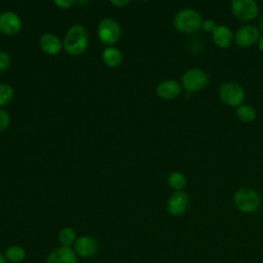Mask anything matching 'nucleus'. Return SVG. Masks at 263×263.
<instances>
[{
  "instance_id": "f257e3e1",
  "label": "nucleus",
  "mask_w": 263,
  "mask_h": 263,
  "mask_svg": "<svg viewBox=\"0 0 263 263\" xmlns=\"http://www.w3.org/2000/svg\"><path fill=\"white\" fill-rule=\"evenodd\" d=\"M64 49L71 55L83 53L88 46V34L86 29L79 24H75L67 31L63 42Z\"/></svg>"
},
{
  "instance_id": "f03ea898",
  "label": "nucleus",
  "mask_w": 263,
  "mask_h": 263,
  "mask_svg": "<svg viewBox=\"0 0 263 263\" xmlns=\"http://www.w3.org/2000/svg\"><path fill=\"white\" fill-rule=\"evenodd\" d=\"M202 21L200 13L193 8H183L174 17L175 28L182 33L190 34L199 30Z\"/></svg>"
},
{
  "instance_id": "7ed1b4c3",
  "label": "nucleus",
  "mask_w": 263,
  "mask_h": 263,
  "mask_svg": "<svg viewBox=\"0 0 263 263\" xmlns=\"http://www.w3.org/2000/svg\"><path fill=\"white\" fill-rule=\"evenodd\" d=\"M234 203L240 212L253 213L259 209L261 204V197L254 189L241 187L234 194Z\"/></svg>"
},
{
  "instance_id": "20e7f679",
  "label": "nucleus",
  "mask_w": 263,
  "mask_h": 263,
  "mask_svg": "<svg viewBox=\"0 0 263 263\" xmlns=\"http://www.w3.org/2000/svg\"><path fill=\"white\" fill-rule=\"evenodd\" d=\"M98 37L100 41L108 46L115 44L121 35L119 24L113 18H103L98 24Z\"/></svg>"
},
{
  "instance_id": "39448f33",
  "label": "nucleus",
  "mask_w": 263,
  "mask_h": 263,
  "mask_svg": "<svg viewBox=\"0 0 263 263\" xmlns=\"http://www.w3.org/2000/svg\"><path fill=\"white\" fill-rule=\"evenodd\" d=\"M220 99L230 107H239L245 100V90L236 82L227 81L220 86Z\"/></svg>"
},
{
  "instance_id": "423d86ee",
  "label": "nucleus",
  "mask_w": 263,
  "mask_h": 263,
  "mask_svg": "<svg viewBox=\"0 0 263 263\" xmlns=\"http://www.w3.org/2000/svg\"><path fill=\"white\" fill-rule=\"evenodd\" d=\"M206 73L198 68L187 70L182 76V86L189 93L202 89L208 83Z\"/></svg>"
},
{
  "instance_id": "0eeeda50",
  "label": "nucleus",
  "mask_w": 263,
  "mask_h": 263,
  "mask_svg": "<svg viewBox=\"0 0 263 263\" xmlns=\"http://www.w3.org/2000/svg\"><path fill=\"white\" fill-rule=\"evenodd\" d=\"M230 8L235 17L240 21H250L259 13V7L254 0H233Z\"/></svg>"
},
{
  "instance_id": "6e6552de",
  "label": "nucleus",
  "mask_w": 263,
  "mask_h": 263,
  "mask_svg": "<svg viewBox=\"0 0 263 263\" xmlns=\"http://www.w3.org/2000/svg\"><path fill=\"white\" fill-rule=\"evenodd\" d=\"M260 38V31L253 25H245L237 29L234 35L235 43L240 47H250Z\"/></svg>"
},
{
  "instance_id": "1a4fd4ad",
  "label": "nucleus",
  "mask_w": 263,
  "mask_h": 263,
  "mask_svg": "<svg viewBox=\"0 0 263 263\" xmlns=\"http://www.w3.org/2000/svg\"><path fill=\"white\" fill-rule=\"evenodd\" d=\"M22 29V21L13 11H3L0 13V31L7 36H14Z\"/></svg>"
},
{
  "instance_id": "9d476101",
  "label": "nucleus",
  "mask_w": 263,
  "mask_h": 263,
  "mask_svg": "<svg viewBox=\"0 0 263 263\" xmlns=\"http://www.w3.org/2000/svg\"><path fill=\"white\" fill-rule=\"evenodd\" d=\"M189 204V196L184 191H175L167 199L166 209L173 216H180L185 213Z\"/></svg>"
},
{
  "instance_id": "9b49d317",
  "label": "nucleus",
  "mask_w": 263,
  "mask_h": 263,
  "mask_svg": "<svg viewBox=\"0 0 263 263\" xmlns=\"http://www.w3.org/2000/svg\"><path fill=\"white\" fill-rule=\"evenodd\" d=\"M99 250L98 241L87 235H82L76 239L74 242V251L75 253L83 258H89L97 254Z\"/></svg>"
},
{
  "instance_id": "f8f14e48",
  "label": "nucleus",
  "mask_w": 263,
  "mask_h": 263,
  "mask_svg": "<svg viewBox=\"0 0 263 263\" xmlns=\"http://www.w3.org/2000/svg\"><path fill=\"white\" fill-rule=\"evenodd\" d=\"M46 263H77V254L71 247L61 246L49 253Z\"/></svg>"
},
{
  "instance_id": "ddd939ff",
  "label": "nucleus",
  "mask_w": 263,
  "mask_h": 263,
  "mask_svg": "<svg viewBox=\"0 0 263 263\" xmlns=\"http://www.w3.org/2000/svg\"><path fill=\"white\" fill-rule=\"evenodd\" d=\"M39 45L42 51L48 55H55L62 49V42L60 38L52 33H44L41 35Z\"/></svg>"
},
{
  "instance_id": "4468645a",
  "label": "nucleus",
  "mask_w": 263,
  "mask_h": 263,
  "mask_svg": "<svg viewBox=\"0 0 263 263\" xmlns=\"http://www.w3.org/2000/svg\"><path fill=\"white\" fill-rule=\"evenodd\" d=\"M181 85L178 81L173 79L163 80L158 83L156 87V93L164 100H172L181 93Z\"/></svg>"
},
{
  "instance_id": "2eb2a0df",
  "label": "nucleus",
  "mask_w": 263,
  "mask_h": 263,
  "mask_svg": "<svg viewBox=\"0 0 263 263\" xmlns=\"http://www.w3.org/2000/svg\"><path fill=\"white\" fill-rule=\"evenodd\" d=\"M232 32L225 25H219L212 33V39L214 43L220 48H227L232 42Z\"/></svg>"
},
{
  "instance_id": "dca6fc26",
  "label": "nucleus",
  "mask_w": 263,
  "mask_h": 263,
  "mask_svg": "<svg viewBox=\"0 0 263 263\" xmlns=\"http://www.w3.org/2000/svg\"><path fill=\"white\" fill-rule=\"evenodd\" d=\"M102 60L106 66L110 68H116L122 63V53L118 48L114 46H108L102 52Z\"/></svg>"
},
{
  "instance_id": "f3484780",
  "label": "nucleus",
  "mask_w": 263,
  "mask_h": 263,
  "mask_svg": "<svg viewBox=\"0 0 263 263\" xmlns=\"http://www.w3.org/2000/svg\"><path fill=\"white\" fill-rule=\"evenodd\" d=\"M4 257L10 263H21L26 258V252L23 247L18 245H12L5 250Z\"/></svg>"
},
{
  "instance_id": "a211bd4d",
  "label": "nucleus",
  "mask_w": 263,
  "mask_h": 263,
  "mask_svg": "<svg viewBox=\"0 0 263 263\" xmlns=\"http://www.w3.org/2000/svg\"><path fill=\"white\" fill-rule=\"evenodd\" d=\"M58 239L61 246L64 247H70L76 241V232L72 227L66 226L62 228L58 234Z\"/></svg>"
},
{
  "instance_id": "6ab92c4d",
  "label": "nucleus",
  "mask_w": 263,
  "mask_h": 263,
  "mask_svg": "<svg viewBox=\"0 0 263 263\" xmlns=\"http://www.w3.org/2000/svg\"><path fill=\"white\" fill-rule=\"evenodd\" d=\"M168 186L175 191H182L186 186V178L181 172H173L167 178Z\"/></svg>"
},
{
  "instance_id": "aec40b11",
  "label": "nucleus",
  "mask_w": 263,
  "mask_h": 263,
  "mask_svg": "<svg viewBox=\"0 0 263 263\" xmlns=\"http://www.w3.org/2000/svg\"><path fill=\"white\" fill-rule=\"evenodd\" d=\"M256 110L250 105H240L236 109L237 117L243 122H251L256 118Z\"/></svg>"
},
{
  "instance_id": "412c9836",
  "label": "nucleus",
  "mask_w": 263,
  "mask_h": 263,
  "mask_svg": "<svg viewBox=\"0 0 263 263\" xmlns=\"http://www.w3.org/2000/svg\"><path fill=\"white\" fill-rule=\"evenodd\" d=\"M13 88L7 83H0V107L7 105L13 98Z\"/></svg>"
},
{
  "instance_id": "4be33fe9",
  "label": "nucleus",
  "mask_w": 263,
  "mask_h": 263,
  "mask_svg": "<svg viewBox=\"0 0 263 263\" xmlns=\"http://www.w3.org/2000/svg\"><path fill=\"white\" fill-rule=\"evenodd\" d=\"M9 124H10V116H9V114L6 111L0 109V133H2L5 129H7Z\"/></svg>"
},
{
  "instance_id": "5701e85b",
  "label": "nucleus",
  "mask_w": 263,
  "mask_h": 263,
  "mask_svg": "<svg viewBox=\"0 0 263 263\" xmlns=\"http://www.w3.org/2000/svg\"><path fill=\"white\" fill-rule=\"evenodd\" d=\"M10 65V57L7 52L0 50V72L5 71Z\"/></svg>"
},
{
  "instance_id": "b1692460",
  "label": "nucleus",
  "mask_w": 263,
  "mask_h": 263,
  "mask_svg": "<svg viewBox=\"0 0 263 263\" xmlns=\"http://www.w3.org/2000/svg\"><path fill=\"white\" fill-rule=\"evenodd\" d=\"M74 1L73 0H55L53 1V4L61 9H68L71 8L74 5Z\"/></svg>"
},
{
  "instance_id": "393cba45",
  "label": "nucleus",
  "mask_w": 263,
  "mask_h": 263,
  "mask_svg": "<svg viewBox=\"0 0 263 263\" xmlns=\"http://www.w3.org/2000/svg\"><path fill=\"white\" fill-rule=\"evenodd\" d=\"M216 23L213 21V20H211V18H208V20H205V21H203L202 22V24H201V28L205 31V32H209V33H213L214 32V30L216 29Z\"/></svg>"
},
{
  "instance_id": "a878e982",
  "label": "nucleus",
  "mask_w": 263,
  "mask_h": 263,
  "mask_svg": "<svg viewBox=\"0 0 263 263\" xmlns=\"http://www.w3.org/2000/svg\"><path fill=\"white\" fill-rule=\"evenodd\" d=\"M110 2L116 7H123L129 3L128 0H111Z\"/></svg>"
},
{
  "instance_id": "bb28decb",
  "label": "nucleus",
  "mask_w": 263,
  "mask_h": 263,
  "mask_svg": "<svg viewBox=\"0 0 263 263\" xmlns=\"http://www.w3.org/2000/svg\"><path fill=\"white\" fill-rule=\"evenodd\" d=\"M258 47L261 51H263V36H260V38L258 40Z\"/></svg>"
},
{
  "instance_id": "cd10ccee",
  "label": "nucleus",
  "mask_w": 263,
  "mask_h": 263,
  "mask_svg": "<svg viewBox=\"0 0 263 263\" xmlns=\"http://www.w3.org/2000/svg\"><path fill=\"white\" fill-rule=\"evenodd\" d=\"M0 263H6V259L5 257L0 253Z\"/></svg>"
},
{
  "instance_id": "c85d7f7f",
  "label": "nucleus",
  "mask_w": 263,
  "mask_h": 263,
  "mask_svg": "<svg viewBox=\"0 0 263 263\" xmlns=\"http://www.w3.org/2000/svg\"><path fill=\"white\" fill-rule=\"evenodd\" d=\"M260 28H261V30L263 31V16H262L261 20H260Z\"/></svg>"
}]
</instances>
